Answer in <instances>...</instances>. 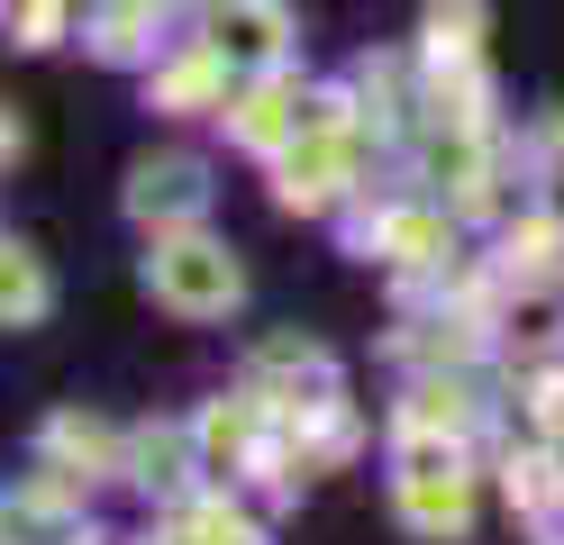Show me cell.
<instances>
[{
  "label": "cell",
  "mask_w": 564,
  "mask_h": 545,
  "mask_svg": "<svg viewBox=\"0 0 564 545\" xmlns=\"http://www.w3.org/2000/svg\"><path fill=\"white\" fill-rule=\"evenodd\" d=\"M147 282H155V301L183 309V318H219L237 291H246V273L228 264V246H209V237H173V246H155V254H147Z\"/></svg>",
  "instance_id": "cell-1"
},
{
  "label": "cell",
  "mask_w": 564,
  "mask_h": 545,
  "mask_svg": "<svg viewBox=\"0 0 564 545\" xmlns=\"http://www.w3.org/2000/svg\"><path fill=\"white\" fill-rule=\"evenodd\" d=\"M209 55L219 64H273L282 55V0H219V19H209Z\"/></svg>",
  "instance_id": "cell-2"
},
{
  "label": "cell",
  "mask_w": 564,
  "mask_h": 545,
  "mask_svg": "<svg viewBox=\"0 0 564 545\" xmlns=\"http://www.w3.org/2000/svg\"><path fill=\"white\" fill-rule=\"evenodd\" d=\"M200 209V164H137V218H192Z\"/></svg>",
  "instance_id": "cell-3"
},
{
  "label": "cell",
  "mask_w": 564,
  "mask_h": 545,
  "mask_svg": "<svg viewBox=\"0 0 564 545\" xmlns=\"http://www.w3.org/2000/svg\"><path fill=\"white\" fill-rule=\"evenodd\" d=\"M510 273L519 282H564V218H528L510 237Z\"/></svg>",
  "instance_id": "cell-4"
},
{
  "label": "cell",
  "mask_w": 564,
  "mask_h": 545,
  "mask_svg": "<svg viewBox=\"0 0 564 545\" xmlns=\"http://www.w3.org/2000/svg\"><path fill=\"white\" fill-rule=\"evenodd\" d=\"M37 309H46V273H37V254H28V246H10V254H0V318L28 327Z\"/></svg>",
  "instance_id": "cell-5"
},
{
  "label": "cell",
  "mask_w": 564,
  "mask_h": 545,
  "mask_svg": "<svg viewBox=\"0 0 564 545\" xmlns=\"http://www.w3.org/2000/svg\"><path fill=\"white\" fill-rule=\"evenodd\" d=\"M192 536H200V545H256V527H246V519H228V509H200V519H192Z\"/></svg>",
  "instance_id": "cell-6"
}]
</instances>
